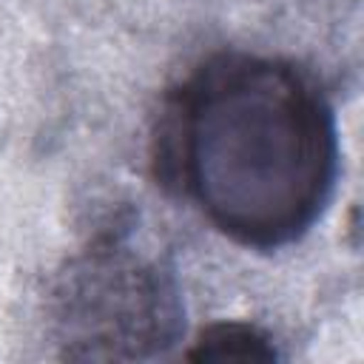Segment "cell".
<instances>
[{
	"label": "cell",
	"mask_w": 364,
	"mask_h": 364,
	"mask_svg": "<svg viewBox=\"0 0 364 364\" xmlns=\"http://www.w3.org/2000/svg\"><path fill=\"white\" fill-rule=\"evenodd\" d=\"M51 324L65 358L136 361L179 341L185 307L171 267L128 236L105 233L60 270Z\"/></svg>",
	"instance_id": "7a4b0ae2"
},
{
	"label": "cell",
	"mask_w": 364,
	"mask_h": 364,
	"mask_svg": "<svg viewBox=\"0 0 364 364\" xmlns=\"http://www.w3.org/2000/svg\"><path fill=\"white\" fill-rule=\"evenodd\" d=\"M338 125L296 63L250 51L202 60L159 108L151 162L225 239L270 253L304 239L338 182Z\"/></svg>",
	"instance_id": "6da1fadb"
},
{
	"label": "cell",
	"mask_w": 364,
	"mask_h": 364,
	"mask_svg": "<svg viewBox=\"0 0 364 364\" xmlns=\"http://www.w3.org/2000/svg\"><path fill=\"white\" fill-rule=\"evenodd\" d=\"M188 361H273L279 358L276 341L267 330L250 321H213L205 324L191 347Z\"/></svg>",
	"instance_id": "3957f363"
}]
</instances>
